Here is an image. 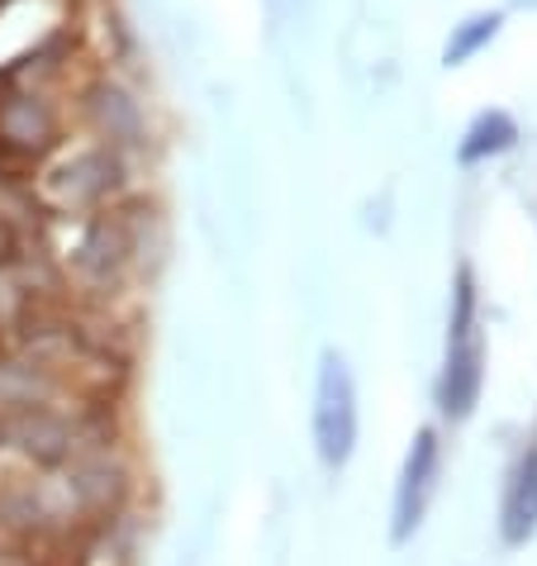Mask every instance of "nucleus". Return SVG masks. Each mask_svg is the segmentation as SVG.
<instances>
[{
  "instance_id": "nucleus-1",
  "label": "nucleus",
  "mask_w": 537,
  "mask_h": 566,
  "mask_svg": "<svg viewBox=\"0 0 537 566\" xmlns=\"http://www.w3.org/2000/svg\"><path fill=\"white\" fill-rule=\"evenodd\" d=\"M314 443L328 467H343L357 448V390L338 353H324L319 396H314Z\"/></svg>"
},
{
  "instance_id": "nucleus-2",
  "label": "nucleus",
  "mask_w": 537,
  "mask_h": 566,
  "mask_svg": "<svg viewBox=\"0 0 537 566\" xmlns=\"http://www.w3.org/2000/svg\"><path fill=\"white\" fill-rule=\"evenodd\" d=\"M433 476H438V433L423 429L404 458L400 495H394V543H404L409 533L419 528L423 505H429V495H433Z\"/></svg>"
},
{
  "instance_id": "nucleus-3",
  "label": "nucleus",
  "mask_w": 537,
  "mask_h": 566,
  "mask_svg": "<svg viewBox=\"0 0 537 566\" xmlns=\"http://www.w3.org/2000/svg\"><path fill=\"white\" fill-rule=\"evenodd\" d=\"M476 396H481V343L471 334H456L448 371H442V396H438L442 415L466 419L471 410H476Z\"/></svg>"
},
{
  "instance_id": "nucleus-4",
  "label": "nucleus",
  "mask_w": 537,
  "mask_h": 566,
  "mask_svg": "<svg viewBox=\"0 0 537 566\" xmlns=\"http://www.w3.org/2000/svg\"><path fill=\"white\" fill-rule=\"evenodd\" d=\"M0 144L20 153H43L53 144V115L34 96H10L0 105Z\"/></svg>"
},
{
  "instance_id": "nucleus-5",
  "label": "nucleus",
  "mask_w": 537,
  "mask_h": 566,
  "mask_svg": "<svg viewBox=\"0 0 537 566\" xmlns=\"http://www.w3.org/2000/svg\"><path fill=\"white\" fill-rule=\"evenodd\" d=\"M537 524V448L528 452L514 471V485H509V500H504V538L509 543H524L528 528Z\"/></svg>"
},
{
  "instance_id": "nucleus-6",
  "label": "nucleus",
  "mask_w": 537,
  "mask_h": 566,
  "mask_svg": "<svg viewBox=\"0 0 537 566\" xmlns=\"http://www.w3.org/2000/svg\"><path fill=\"white\" fill-rule=\"evenodd\" d=\"M518 138V124L504 115V109H489V115H481L476 124L466 129L462 138V163H481V157H495L504 148H514Z\"/></svg>"
},
{
  "instance_id": "nucleus-7",
  "label": "nucleus",
  "mask_w": 537,
  "mask_h": 566,
  "mask_svg": "<svg viewBox=\"0 0 537 566\" xmlns=\"http://www.w3.org/2000/svg\"><path fill=\"white\" fill-rule=\"evenodd\" d=\"M499 14H471L466 24H456V34L448 39V53H442V62H448V67H456V62H466L471 53L481 49V43H489L499 34Z\"/></svg>"
}]
</instances>
